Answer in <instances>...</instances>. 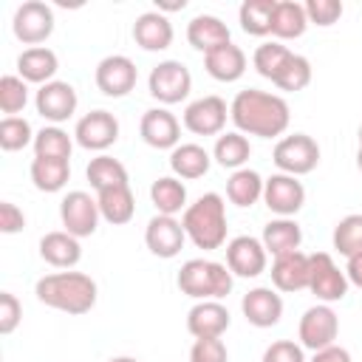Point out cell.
<instances>
[{
  "label": "cell",
  "instance_id": "1",
  "mask_svg": "<svg viewBox=\"0 0 362 362\" xmlns=\"http://www.w3.org/2000/svg\"><path fill=\"white\" fill-rule=\"evenodd\" d=\"M229 119L235 122L238 133H249V136H260V139H274L280 133H286L288 127V105L283 96L249 88L240 90L232 105H229Z\"/></svg>",
  "mask_w": 362,
  "mask_h": 362
},
{
  "label": "cell",
  "instance_id": "2",
  "mask_svg": "<svg viewBox=\"0 0 362 362\" xmlns=\"http://www.w3.org/2000/svg\"><path fill=\"white\" fill-rule=\"evenodd\" d=\"M34 294L48 308L65 314H88L96 305V283L82 272H57L37 280Z\"/></svg>",
  "mask_w": 362,
  "mask_h": 362
},
{
  "label": "cell",
  "instance_id": "3",
  "mask_svg": "<svg viewBox=\"0 0 362 362\" xmlns=\"http://www.w3.org/2000/svg\"><path fill=\"white\" fill-rule=\"evenodd\" d=\"M181 226H184L187 238L198 249H204V252L221 249L226 243V206H223V198L218 192L201 195L195 204H189L184 209Z\"/></svg>",
  "mask_w": 362,
  "mask_h": 362
},
{
  "label": "cell",
  "instance_id": "4",
  "mask_svg": "<svg viewBox=\"0 0 362 362\" xmlns=\"http://www.w3.org/2000/svg\"><path fill=\"white\" fill-rule=\"evenodd\" d=\"M178 288L195 300H221L232 291V272L223 263L192 257L178 269Z\"/></svg>",
  "mask_w": 362,
  "mask_h": 362
},
{
  "label": "cell",
  "instance_id": "5",
  "mask_svg": "<svg viewBox=\"0 0 362 362\" xmlns=\"http://www.w3.org/2000/svg\"><path fill=\"white\" fill-rule=\"evenodd\" d=\"M272 158L280 167V173L297 178V175L311 173L320 164V144L308 133H294V136H286L274 144Z\"/></svg>",
  "mask_w": 362,
  "mask_h": 362
},
{
  "label": "cell",
  "instance_id": "6",
  "mask_svg": "<svg viewBox=\"0 0 362 362\" xmlns=\"http://www.w3.org/2000/svg\"><path fill=\"white\" fill-rule=\"evenodd\" d=\"M147 88H150V96L158 99L161 105H175L181 99L189 96V88H192V74L184 62L178 59H164L158 62L150 76H147Z\"/></svg>",
  "mask_w": 362,
  "mask_h": 362
},
{
  "label": "cell",
  "instance_id": "7",
  "mask_svg": "<svg viewBox=\"0 0 362 362\" xmlns=\"http://www.w3.org/2000/svg\"><path fill=\"white\" fill-rule=\"evenodd\" d=\"M308 291L320 303H337L348 294V277L337 269L328 252L308 255Z\"/></svg>",
  "mask_w": 362,
  "mask_h": 362
},
{
  "label": "cell",
  "instance_id": "8",
  "mask_svg": "<svg viewBox=\"0 0 362 362\" xmlns=\"http://www.w3.org/2000/svg\"><path fill=\"white\" fill-rule=\"evenodd\" d=\"M14 37L31 48H37L40 42H45L54 34V11L51 6H45L42 0H25L11 20Z\"/></svg>",
  "mask_w": 362,
  "mask_h": 362
},
{
  "label": "cell",
  "instance_id": "9",
  "mask_svg": "<svg viewBox=\"0 0 362 362\" xmlns=\"http://www.w3.org/2000/svg\"><path fill=\"white\" fill-rule=\"evenodd\" d=\"M59 218H62V226H65L68 235H74V238H90L96 232V226H99L102 212H99L96 198H90L82 189H74V192H68L62 198Z\"/></svg>",
  "mask_w": 362,
  "mask_h": 362
},
{
  "label": "cell",
  "instance_id": "10",
  "mask_svg": "<svg viewBox=\"0 0 362 362\" xmlns=\"http://www.w3.org/2000/svg\"><path fill=\"white\" fill-rule=\"evenodd\" d=\"M300 345L308 351H322L328 345H334L337 334H339V317L334 314V308L328 303L311 305L303 317H300Z\"/></svg>",
  "mask_w": 362,
  "mask_h": 362
},
{
  "label": "cell",
  "instance_id": "11",
  "mask_svg": "<svg viewBox=\"0 0 362 362\" xmlns=\"http://www.w3.org/2000/svg\"><path fill=\"white\" fill-rule=\"evenodd\" d=\"M93 79H96V88H99L105 96L122 99V96H127V93L136 88L139 71H136L133 59H127V57H122V54H110V57H105V59L96 65Z\"/></svg>",
  "mask_w": 362,
  "mask_h": 362
},
{
  "label": "cell",
  "instance_id": "12",
  "mask_svg": "<svg viewBox=\"0 0 362 362\" xmlns=\"http://www.w3.org/2000/svg\"><path fill=\"white\" fill-rule=\"evenodd\" d=\"M263 201L266 206L280 215V218H291L303 209L305 204V187L294 178V175H286V173H274L272 178L263 181Z\"/></svg>",
  "mask_w": 362,
  "mask_h": 362
},
{
  "label": "cell",
  "instance_id": "13",
  "mask_svg": "<svg viewBox=\"0 0 362 362\" xmlns=\"http://www.w3.org/2000/svg\"><path fill=\"white\" fill-rule=\"evenodd\" d=\"M229 107L221 96H201L184 107V127L195 136H218L226 124Z\"/></svg>",
  "mask_w": 362,
  "mask_h": 362
},
{
  "label": "cell",
  "instance_id": "14",
  "mask_svg": "<svg viewBox=\"0 0 362 362\" xmlns=\"http://www.w3.org/2000/svg\"><path fill=\"white\" fill-rule=\"evenodd\" d=\"M74 139L85 150H107L119 139V122L107 110H90L76 122Z\"/></svg>",
  "mask_w": 362,
  "mask_h": 362
},
{
  "label": "cell",
  "instance_id": "15",
  "mask_svg": "<svg viewBox=\"0 0 362 362\" xmlns=\"http://www.w3.org/2000/svg\"><path fill=\"white\" fill-rule=\"evenodd\" d=\"M266 246L252 235H238L226 243V266L238 277H257L266 272Z\"/></svg>",
  "mask_w": 362,
  "mask_h": 362
},
{
  "label": "cell",
  "instance_id": "16",
  "mask_svg": "<svg viewBox=\"0 0 362 362\" xmlns=\"http://www.w3.org/2000/svg\"><path fill=\"white\" fill-rule=\"evenodd\" d=\"M184 238H187L184 226H181V221H175L173 215H156V218H150V223H147V229H144V243H147V249H150L156 257H164V260H170V257H175V255L181 252Z\"/></svg>",
  "mask_w": 362,
  "mask_h": 362
},
{
  "label": "cell",
  "instance_id": "17",
  "mask_svg": "<svg viewBox=\"0 0 362 362\" xmlns=\"http://www.w3.org/2000/svg\"><path fill=\"white\" fill-rule=\"evenodd\" d=\"M139 133H141L144 144H150L156 150H175L178 139H181V124L167 107H153L141 116Z\"/></svg>",
  "mask_w": 362,
  "mask_h": 362
},
{
  "label": "cell",
  "instance_id": "18",
  "mask_svg": "<svg viewBox=\"0 0 362 362\" xmlns=\"http://www.w3.org/2000/svg\"><path fill=\"white\" fill-rule=\"evenodd\" d=\"M34 105H37V113L42 119L57 124V122H65V119L74 116V110H76V90H74V85L54 79V82L42 85L37 90Z\"/></svg>",
  "mask_w": 362,
  "mask_h": 362
},
{
  "label": "cell",
  "instance_id": "19",
  "mask_svg": "<svg viewBox=\"0 0 362 362\" xmlns=\"http://www.w3.org/2000/svg\"><path fill=\"white\" fill-rule=\"evenodd\" d=\"M240 308H243L246 322H252L255 328H272L283 317V300H280V294L272 291V288H266V286H257V288L246 291L243 300H240Z\"/></svg>",
  "mask_w": 362,
  "mask_h": 362
},
{
  "label": "cell",
  "instance_id": "20",
  "mask_svg": "<svg viewBox=\"0 0 362 362\" xmlns=\"http://www.w3.org/2000/svg\"><path fill=\"white\" fill-rule=\"evenodd\" d=\"M229 311L226 305H221L218 300H201L189 308L187 314V331L195 339H209V337H221L229 328Z\"/></svg>",
  "mask_w": 362,
  "mask_h": 362
},
{
  "label": "cell",
  "instance_id": "21",
  "mask_svg": "<svg viewBox=\"0 0 362 362\" xmlns=\"http://www.w3.org/2000/svg\"><path fill=\"white\" fill-rule=\"evenodd\" d=\"M133 40L144 51H164L173 42V23L161 11H144L133 23Z\"/></svg>",
  "mask_w": 362,
  "mask_h": 362
},
{
  "label": "cell",
  "instance_id": "22",
  "mask_svg": "<svg viewBox=\"0 0 362 362\" xmlns=\"http://www.w3.org/2000/svg\"><path fill=\"white\" fill-rule=\"evenodd\" d=\"M272 283L277 291H303L308 288V255L288 252L274 257L272 263Z\"/></svg>",
  "mask_w": 362,
  "mask_h": 362
},
{
  "label": "cell",
  "instance_id": "23",
  "mask_svg": "<svg viewBox=\"0 0 362 362\" xmlns=\"http://www.w3.org/2000/svg\"><path fill=\"white\" fill-rule=\"evenodd\" d=\"M187 40H189V45L195 51H204V54H209V51L232 42L226 23L221 17H215V14H198V17H192L189 25H187Z\"/></svg>",
  "mask_w": 362,
  "mask_h": 362
},
{
  "label": "cell",
  "instance_id": "24",
  "mask_svg": "<svg viewBox=\"0 0 362 362\" xmlns=\"http://www.w3.org/2000/svg\"><path fill=\"white\" fill-rule=\"evenodd\" d=\"M204 68H206V74H209L212 79H218V82H235V79H240L243 71H246V54H243L240 45L226 42V45H221V48L204 54Z\"/></svg>",
  "mask_w": 362,
  "mask_h": 362
},
{
  "label": "cell",
  "instance_id": "25",
  "mask_svg": "<svg viewBox=\"0 0 362 362\" xmlns=\"http://www.w3.org/2000/svg\"><path fill=\"white\" fill-rule=\"evenodd\" d=\"M57 68H59L57 54H54L51 48H42V45H37V48H25V51L17 57L20 79H25V82H37L40 88L48 85V82H54Z\"/></svg>",
  "mask_w": 362,
  "mask_h": 362
},
{
  "label": "cell",
  "instance_id": "26",
  "mask_svg": "<svg viewBox=\"0 0 362 362\" xmlns=\"http://www.w3.org/2000/svg\"><path fill=\"white\" fill-rule=\"evenodd\" d=\"M40 257L57 269H71L79 263L82 257V246L79 238L68 235V232H48L40 240Z\"/></svg>",
  "mask_w": 362,
  "mask_h": 362
},
{
  "label": "cell",
  "instance_id": "27",
  "mask_svg": "<svg viewBox=\"0 0 362 362\" xmlns=\"http://www.w3.org/2000/svg\"><path fill=\"white\" fill-rule=\"evenodd\" d=\"M300 243H303V229L291 218H277V221H269L263 226V246L274 257L288 255V252H297Z\"/></svg>",
  "mask_w": 362,
  "mask_h": 362
},
{
  "label": "cell",
  "instance_id": "28",
  "mask_svg": "<svg viewBox=\"0 0 362 362\" xmlns=\"http://www.w3.org/2000/svg\"><path fill=\"white\" fill-rule=\"evenodd\" d=\"M96 204H99L102 218L107 223H113V226H122V223H127L136 215V198H133L130 184L127 187H113V189L96 192Z\"/></svg>",
  "mask_w": 362,
  "mask_h": 362
},
{
  "label": "cell",
  "instance_id": "29",
  "mask_svg": "<svg viewBox=\"0 0 362 362\" xmlns=\"http://www.w3.org/2000/svg\"><path fill=\"white\" fill-rule=\"evenodd\" d=\"M308 28V17H305V6L294 3V0H280L272 17V34L277 40H297L303 37Z\"/></svg>",
  "mask_w": 362,
  "mask_h": 362
},
{
  "label": "cell",
  "instance_id": "30",
  "mask_svg": "<svg viewBox=\"0 0 362 362\" xmlns=\"http://www.w3.org/2000/svg\"><path fill=\"white\" fill-rule=\"evenodd\" d=\"M209 164H212V158L201 144H178L170 153V167H173L175 178H187V181L201 178L209 173Z\"/></svg>",
  "mask_w": 362,
  "mask_h": 362
},
{
  "label": "cell",
  "instance_id": "31",
  "mask_svg": "<svg viewBox=\"0 0 362 362\" xmlns=\"http://www.w3.org/2000/svg\"><path fill=\"white\" fill-rule=\"evenodd\" d=\"M150 198L158 209V215H175L187 209V187L175 175H161L150 187Z\"/></svg>",
  "mask_w": 362,
  "mask_h": 362
},
{
  "label": "cell",
  "instance_id": "32",
  "mask_svg": "<svg viewBox=\"0 0 362 362\" xmlns=\"http://www.w3.org/2000/svg\"><path fill=\"white\" fill-rule=\"evenodd\" d=\"M71 178V164L62 158H34L31 181L40 192H59Z\"/></svg>",
  "mask_w": 362,
  "mask_h": 362
},
{
  "label": "cell",
  "instance_id": "33",
  "mask_svg": "<svg viewBox=\"0 0 362 362\" xmlns=\"http://www.w3.org/2000/svg\"><path fill=\"white\" fill-rule=\"evenodd\" d=\"M88 181L96 192H105L113 187H127V170L113 156H96L88 164Z\"/></svg>",
  "mask_w": 362,
  "mask_h": 362
},
{
  "label": "cell",
  "instance_id": "34",
  "mask_svg": "<svg viewBox=\"0 0 362 362\" xmlns=\"http://www.w3.org/2000/svg\"><path fill=\"white\" fill-rule=\"evenodd\" d=\"M277 0H246L238 8V20L240 28L252 37H266L272 34V17H274Z\"/></svg>",
  "mask_w": 362,
  "mask_h": 362
},
{
  "label": "cell",
  "instance_id": "35",
  "mask_svg": "<svg viewBox=\"0 0 362 362\" xmlns=\"http://www.w3.org/2000/svg\"><path fill=\"white\" fill-rule=\"evenodd\" d=\"M249 156H252L249 139L243 133H238V130L235 133H221L218 141H215V150H212V158L221 167H229V170H243Z\"/></svg>",
  "mask_w": 362,
  "mask_h": 362
},
{
  "label": "cell",
  "instance_id": "36",
  "mask_svg": "<svg viewBox=\"0 0 362 362\" xmlns=\"http://www.w3.org/2000/svg\"><path fill=\"white\" fill-rule=\"evenodd\" d=\"M226 195L235 206H252L257 198H263V178L249 167L235 170L226 181Z\"/></svg>",
  "mask_w": 362,
  "mask_h": 362
},
{
  "label": "cell",
  "instance_id": "37",
  "mask_svg": "<svg viewBox=\"0 0 362 362\" xmlns=\"http://www.w3.org/2000/svg\"><path fill=\"white\" fill-rule=\"evenodd\" d=\"M71 150H74V141L62 127H42L34 136V158H62V161H68Z\"/></svg>",
  "mask_w": 362,
  "mask_h": 362
},
{
  "label": "cell",
  "instance_id": "38",
  "mask_svg": "<svg viewBox=\"0 0 362 362\" xmlns=\"http://www.w3.org/2000/svg\"><path fill=\"white\" fill-rule=\"evenodd\" d=\"M291 59V51L286 48V45H280V42H263V45H257L255 48V57H252V62H255V71L260 74V76H266V79H277V74L283 71V65Z\"/></svg>",
  "mask_w": 362,
  "mask_h": 362
},
{
  "label": "cell",
  "instance_id": "39",
  "mask_svg": "<svg viewBox=\"0 0 362 362\" xmlns=\"http://www.w3.org/2000/svg\"><path fill=\"white\" fill-rule=\"evenodd\" d=\"M34 136L37 133L31 130L28 119H23V116H6L0 122V147L6 153H17V150L34 144Z\"/></svg>",
  "mask_w": 362,
  "mask_h": 362
},
{
  "label": "cell",
  "instance_id": "40",
  "mask_svg": "<svg viewBox=\"0 0 362 362\" xmlns=\"http://www.w3.org/2000/svg\"><path fill=\"white\" fill-rule=\"evenodd\" d=\"M334 249L345 257L362 252V215H345L334 226Z\"/></svg>",
  "mask_w": 362,
  "mask_h": 362
},
{
  "label": "cell",
  "instance_id": "41",
  "mask_svg": "<svg viewBox=\"0 0 362 362\" xmlns=\"http://www.w3.org/2000/svg\"><path fill=\"white\" fill-rule=\"evenodd\" d=\"M308 82H311V62L300 54H291V59L283 65V71L274 79L280 90H303Z\"/></svg>",
  "mask_w": 362,
  "mask_h": 362
},
{
  "label": "cell",
  "instance_id": "42",
  "mask_svg": "<svg viewBox=\"0 0 362 362\" xmlns=\"http://www.w3.org/2000/svg\"><path fill=\"white\" fill-rule=\"evenodd\" d=\"M25 102H28V85H25V79L6 74L0 79V110L8 113V116H14V113H20L25 107Z\"/></svg>",
  "mask_w": 362,
  "mask_h": 362
},
{
  "label": "cell",
  "instance_id": "43",
  "mask_svg": "<svg viewBox=\"0 0 362 362\" xmlns=\"http://www.w3.org/2000/svg\"><path fill=\"white\" fill-rule=\"evenodd\" d=\"M305 17H308V23L328 28L342 17V3L339 0H308L305 3Z\"/></svg>",
  "mask_w": 362,
  "mask_h": 362
},
{
  "label": "cell",
  "instance_id": "44",
  "mask_svg": "<svg viewBox=\"0 0 362 362\" xmlns=\"http://www.w3.org/2000/svg\"><path fill=\"white\" fill-rule=\"evenodd\" d=\"M189 362H229V351L221 337L195 339V345L189 351Z\"/></svg>",
  "mask_w": 362,
  "mask_h": 362
},
{
  "label": "cell",
  "instance_id": "45",
  "mask_svg": "<svg viewBox=\"0 0 362 362\" xmlns=\"http://www.w3.org/2000/svg\"><path fill=\"white\" fill-rule=\"evenodd\" d=\"M23 305L11 291H0V334H11L20 325Z\"/></svg>",
  "mask_w": 362,
  "mask_h": 362
},
{
  "label": "cell",
  "instance_id": "46",
  "mask_svg": "<svg viewBox=\"0 0 362 362\" xmlns=\"http://www.w3.org/2000/svg\"><path fill=\"white\" fill-rule=\"evenodd\" d=\"M263 362H305L303 345H297L291 339H277L263 351Z\"/></svg>",
  "mask_w": 362,
  "mask_h": 362
},
{
  "label": "cell",
  "instance_id": "47",
  "mask_svg": "<svg viewBox=\"0 0 362 362\" xmlns=\"http://www.w3.org/2000/svg\"><path fill=\"white\" fill-rule=\"evenodd\" d=\"M23 226H25V215H23V209L14 206L11 201H3V204H0V232L14 235V232H20Z\"/></svg>",
  "mask_w": 362,
  "mask_h": 362
},
{
  "label": "cell",
  "instance_id": "48",
  "mask_svg": "<svg viewBox=\"0 0 362 362\" xmlns=\"http://www.w3.org/2000/svg\"><path fill=\"white\" fill-rule=\"evenodd\" d=\"M311 362H351V354L339 345H328L322 351H314V359Z\"/></svg>",
  "mask_w": 362,
  "mask_h": 362
},
{
  "label": "cell",
  "instance_id": "49",
  "mask_svg": "<svg viewBox=\"0 0 362 362\" xmlns=\"http://www.w3.org/2000/svg\"><path fill=\"white\" fill-rule=\"evenodd\" d=\"M345 277H348V283H354V286H359V288H362V252H356V255H351V257H348Z\"/></svg>",
  "mask_w": 362,
  "mask_h": 362
},
{
  "label": "cell",
  "instance_id": "50",
  "mask_svg": "<svg viewBox=\"0 0 362 362\" xmlns=\"http://www.w3.org/2000/svg\"><path fill=\"white\" fill-rule=\"evenodd\" d=\"M187 3L184 0H178V3H158V11H181Z\"/></svg>",
  "mask_w": 362,
  "mask_h": 362
},
{
  "label": "cell",
  "instance_id": "51",
  "mask_svg": "<svg viewBox=\"0 0 362 362\" xmlns=\"http://www.w3.org/2000/svg\"><path fill=\"white\" fill-rule=\"evenodd\" d=\"M107 362H139V359H133V356H113V359H107Z\"/></svg>",
  "mask_w": 362,
  "mask_h": 362
},
{
  "label": "cell",
  "instance_id": "52",
  "mask_svg": "<svg viewBox=\"0 0 362 362\" xmlns=\"http://www.w3.org/2000/svg\"><path fill=\"white\" fill-rule=\"evenodd\" d=\"M356 167H359V173H362V147L356 150Z\"/></svg>",
  "mask_w": 362,
  "mask_h": 362
},
{
  "label": "cell",
  "instance_id": "53",
  "mask_svg": "<svg viewBox=\"0 0 362 362\" xmlns=\"http://www.w3.org/2000/svg\"><path fill=\"white\" fill-rule=\"evenodd\" d=\"M359 147H362V124H359Z\"/></svg>",
  "mask_w": 362,
  "mask_h": 362
}]
</instances>
